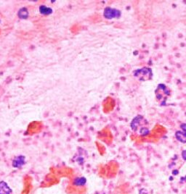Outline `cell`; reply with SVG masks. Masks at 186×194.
<instances>
[{
	"label": "cell",
	"mask_w": 186,
	"mask_h": 194,
	"mask_svg": "<svg viewBox=\"0 0 186 194\" xmlns=\"http://www.w3.org/2000/svg\"><path fill=\"white\" fill-rule=\"evenodd\" d=\"M131 128L135 132H138L141 136H147L150 133L148 128V122L143 117L137 115L133 119L131 122Z\"/></svg>",
	"instance_id": "obj_1"
},
{
	"label": "cell",
	"mask_w": 186,
	"mask_h": 194,
	"mask_svg": "<svg viewBox=\"0 0 186 194\" xmlns=\"http://www.w3.org/2000/svg\"><path fill=\"white\" fill-rule=\"evenodd\" d=\"M156 97L157 101L159 102L160 106H165L166 101L167 98L170 95L169 89L163 83H160L155 91Z\"/></svg>",
	"instance_id": "obj_2"
},
{
	"label": "cell",
	"mask_w": 186,
	"mask_h": 194,
	"mask_svg": "<svg viewBox=\"0 0 186 194\" xmlns=\"http://www.w3.org/2000/svg\"><path fill=\"white\" fill-rule=\"evenodd\" d=\"M133 75L135 78H137L139 81H145L152 79L153 72L151 68L143 67L142 69H138L133 72Z\"/></svg>",
	"instance_id": "obj_3"
},
{
	"label": "cell",
	"mask_w": 186,
	"mask_h": 194,
	"mask_svg": "<svg viewBox=\"0 0 186 194\" xmlns=\"http://www.w3.org/2000/svg\"><path fill=\"white\" fill-rule=\"evenodd\" d=\"M121 12L119 10L111 8H106L103 12V15L106 19L111 20L114 18H119L121 17Z\"/></svg>",
	"instance_id": "obj_4"
},
{
	"label": "cell",
	"mask_w": 186,
	"mask_h": 194,
	"mask_svg": "<svg viewBox=\"0 0 186 194\" xmlns=\"http://www.w3.org/2000/svg\"><path fill=\"white\" fill-rule=\"evenodd\" d=\"M180 128L182 131H178L175 133V137L177 140L182 143H186V123L180 125Z\"/></svg>",
	"instance_id": "obj_5"
},
{
	"label": "cell",
	"mask_w": 186,
	"mask_h": 194,
	"mask_svg": "<svg viewBox=\"0 0 186 194\" xmlns=\"http://www.w3.org/2000/svg\"><path fill=\"white\" fill-rule=\"evenodd\" d=\"M25 164H26V157L23 155H20L14 158L12 162V166L14 168L18 169L22 167Z\"/></svg>",
	"instance_id": "obj_6"
},
{
	"label": "cell",
	"mask_w": 186,
	"mask_h": 194,
	"mask_svg": "<svg viewBox=\"0 0 186 194\" xmlns=\"http://www.w3.org/2000/svg\"><path fill=\"white\" fill-rule=\"evenodd\" d=\"M12 190L5 181H0V194H12Z\"/></svg>",
	"instance_id": "obj_7"
},
{
	"label": "cell",
	"mask_w": 186,
	"mask_h": 194,
	"mask_svg": "<svg viewBox=\"0 0 186 194\" xmlns=\"http://www.w3.org/2000/svg\"><path fill=\"white\" fill-rule=\"evenodd\" d=\"M18 16L19 18L22 20H26L28 19V16H29V12H28V9L26 8H22L18 10Z\"/></svg>",
	"instance_id": "obj_8"
},
{
	"label": "cell",
	"mask_w": 186,
	"mask_h": 194,
	"mask_svg": "<svg viewBox=\"0 0 186 194\" xmlns=\"http://www.w3.org/2000/svg\"><path fill=\"white\" fill-rule=\"evenodd\" d=\"M39 12H40L42 15H50L53 13V10L51 8H48V7L45 6V5H41V6L39 7Z\"/></svg>",
	"instance_id": "obj_9"
},
{
	"label": "cell",
	"mask_w": 186,
	"mask_h": 194,
	"mask_svg": "<svg viewBox=\"0 0 186 194\" xmlns=\"http://www.w3.org/2000/svg\"><path fill=\"white\" fill-rule=\"evenodd\" d=\"M73 183L76 186H83L87 183V178L85 177H77L74 180Z\"/></svg>",
	"instance_id": "obj_10"
},
{
	"label": "cell",
	"mask_w": 186,
	"mask_h": 194,
	"mask_svg": "<svg viewBox=\"0 0 186 194\" xmlns=\"http://www.w3.org/2000/svg\"><path fill=\"white\" fill-rule=\"evenodd\" d=\"M182 157L183 158L184 160L186 161V150H184L182 152Z\"/></svg>",
	"instance_id": "obj_11"
},
{
	"label": "cell",
	"mask_w": 186,
	"mask_h": 194,
	"mask_svg": "<svg viewBox=\"0 0 186 194\" xmlns=\"http://www.w3.org/2000/svg\"><path fill=\"white\" fill-rule=\"evenodd\" d=\"M178 173H179L178 170H173V171H172V175H178Z\"/></svg>",
	"instance_id": "obj_12"
},
{
	"label": "cell",
	"mask_w": 186,
	"mask_h": 194,
	"mask_svg": "<svg viewBox=\"0 0 186 194\" xmlns=\"http://www.w3.org/2000/svg\"><path fill=\"white\" fill-rule=\"evenodd\" d=\"M181 181H185V182H186V176L185 177H182Z\"/></svg>",
	"instance_id": "obj_13"
},
{
	"label": "cell",
	"mask_w": 186,
	"mask_h": 194,
	"mask_svg": "<svg viewBox=\"0 0 186 194\" xmlns=\"http://www.w3.org/2000/svg\"><path fill=\"white\" fill-rule=\"evenodd\" d=\"M95 194H105L104 193H96Z\"/></svg>",
	"instance_id": "obj_14"
}]
</instances>
